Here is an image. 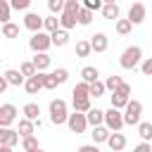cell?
<instances>
[{
	"label": "cell",
	"mask_w": 152,
	"mask_h": 152,
	"mask_svg": "<svg viewBox=\"0 0 152 152\" xmlns=\"http://www.w3.org/2000/svg\"><path fill=\"white\" fill-rule=\"evenodd\" d=\"M10 14H12L10 2H7V0H0V21H2V24H5V21H10Z\"/></svg>",
	"instance_id": "obj_36"
},
{
	"label": "cell",
	"mask_w": 152,
	"mask_h": 152,
	"mask_svg": "<svg viewBox=\"0 0 152 152\" xmlns=\"http://www.w3.org/2000/svg\"><path fill=\"white\" fill-rule=\"evenodd\" d=\"M128 100H131V86H128V83H121V86H119V88L112 93V107L124 109Z\"/></svg>",
	"instance_id": "obj_7"
},
{
	"label": "cell",
	"mask_w": 152,
	"mask_h": 152,
	"mask_svg": "<svg viewBox=\"0 0 152 152\" xmlns=\"http://www.w3.org/2000/svg\"><path fill=\"white\" fill-rule=\"evenodd\" d=\"M102 0H81V7H86V10H90V12H97V10H102Z\"/></svg>",
	"instance_id": "obj_38"
},
{
	"label": "cell",
	"mask_w": 152,
	"mask_h": 152,
	"mask_svg": "<svg viewBox=\"0 0 152 152\" xmlns=\"http://www.w3.org/2000/svg\"><path fill=\"white\" fill-rule=\"evenodd\" d=\"M21 112H24V116H26V119H31V121L40 119V116H38V114H40V107H38L36 102H26V104L21 107Z\"/></svg>",
	"instance_id": "obj_24"
},
{
	"label": "cell",
	"mask_w": 152,
	"mask_h": 152,
	"mask_svg": "<svg viewBox=\"0 0 152 152\" xmlns=\"http://www.w3.org/2000/svg\"><path fill=\"white\" fill-rule=\"evenodd\" d=\"M50 40H52V45L62 48V45H66V43H69V31L57 28V31H52V33H50Z\"/></svg>",
	"instance_id": "obj_19"
},
{
	"label": "cell",
	"mask_w": 152,
	"mask_h": 152,
	"mask_svg": "<svg viewBox=\"0 0 152 152\" xmlns=\"http://www.w3.org/2000/svg\"><path fill=\"white\" fill-rule=\"evenodd\" d=\"M142 62V48L140 45H131V48H126L124 52H121V57H119V64H121V69H135L138 64Z\"/></svg>",
	"instance_id": "obj_1"
},
{
	"label": "cell",
	"mask_w": 152,
	"mask_h": 152,
	"mask_svg": "<svg viewBox=\"0 0 152 152\" xmlns=\"http://www.w3.org/2000/svg\"><path fill=\"white\" fill-rule=\"evenodd\" d=\"M150 145H152V140H150Z\"/></svg>",
	"instance_id": "obj_50"
},
{
	"label": "cell",
	"mask_w": 152,
	"mask_h": 152,
	"mask_svg": "<svg viewBox=\"0 0 152 152\" xmlns=\"http://www.w3.org/2000/svg\"><path fill=\"white\" fill-rule=\"evenodd\" d=\"M66 116H69V112H66V102L64 100H52L50 102V121L55 124V126H62V124H66Z\"/></svg>",
	"instance_id": "obj_3"
},
{
	"label": "cell",
	"mask_w": 152,
	"mask_h": 152,
	"mask_svg": "<svg viewBox=\"0 0 152 152\" xmlns=\"http://www.w3.org/2000/svg\"><path fill=\"white\" fill-rule=\"evenodd\" d=\"M28 5H31V0H10V7H12V10H17V12L28 10Z\"/></svg>",
	"instance_id": "obj_40"
},
{
	"label": "cell",
	"mask_w": 152,
	"mask_h": 152,
	"mask_svg": "<svg viewBox=\"0 0 152 152\" xmlns=\"http://www.w3.org/2000/svg\"><path fill=\"white\" fill-rule=\"evenodd\" d=\"M78 2H81V0H78Z\"/></svg>",
	"instance_id": "obj_51"
},
{
	"label": "cell",
	"mask_w": 152,
	"mask_h": 152,
	"mask_svg": "<svg viewBox=\"0 0 152 152\" xmlns=\"http://www.w3.org/2000/svg\"><path fill=\"white\" fill-rule=\"evenodd\" d=\"M102 2H116V0H102Z\"/></svg>",
	"instance_id": "obj_49"
},
{
	"label": "cell",
	"mask_w": 152,
	"mask_h": 152,
	"mask_svg": "<svg viewBox=\"0 0 152 152\" xmlns=\"http://www.w3.org/2000/svg\"><path fill=\"white\" fill-rule=\"evenodd\" d=\"M17 121V107L14 104H0V126H12Z\"/></svg>",
	"instance_id": "obj_10"
},
{
	"label": "cell",
	"mask_w": 152,
	"mask_h": 152,
	"mask_svg": "<svg viewBox=\"0 0 152 152\" xmlns=\"http://www.w3.org/2000/svg\"><path fill=\"white\" fill-rule=\"evenodd\" d=\"M78 152H100V147H97L95 142H93V145H81Z\"/></svg>",
	"instance_id": "obj_45"
},
{
	"label": "cell",
	"mask_w": 152,
	"mask_h": 152,
	"mask_svg": "<svg viewBox=\"0 0 152 152\" xmlns=\"http://www.w3.org/2000/svg\"><path fill=\"white\" fill-rule=\"evenodd\" d=\"M38 74H40V81H43V88H45V90H55V88L59 86V83L55 81L52 71H50V74H48V71H38Z\"/></svg>",
	"instance_id": "obj_26"
},
{
	"label": "cell",
	"mask_w": 152,
	"mask_h": 152,
	"mask_svg": "<svg viewBox=\"0 0 152 152\" xmlns=\"http://www.w3.org/2000/svg\"><path fill=\"white\" fill-rule=\"evenodd\" d=\"M138 66H140V71H142L145 76H152V57H145Z\"/></svg>",
	"instance_id": "obj_43"
},
{
	"label": "cell",
	"mask_w": 152,
	"mask_h": 152,
	"mask_svg": "<svg viewBox=\"0 0 152 152\" xmlns=\"http://www.w3.org/2000/svg\"><path fill=\"white\" fill-rule=\"evenodd\" d=\"M90 48H93V52H104V50L109 48V38H107L104 33H95V36L90 38Z\"/></svg>",
	"instance_id": "obj_14"
},
{
	"label": "cell",
	"mask_w": 152,
	"mask_h": 152,
	"mask_svg": "<svg viewBox=\"0 0 152 152\" xmlns=\"http://www.w3.org/2000/svg\"><path fill=\"white\" fill-rule=\"evenodd\" d=\"M38 147V140H36V135H24L21 138V150L24 152H28V150H36Z\"/></svg>",
	"instance_id": "obj_34"
},
{
	"label": "cell",
	"mask_w": 152,
	"mask_h": 152,
	"mask_svg": "<svg viewBox=\"0 0 152 152\" xmlns=\"http://www.w3.org/2000/svg\"><path fill=\"white\" fill-rule=\"evenodd\" d=\"M145 14H147L145 5H142V2H133V5H131V10H128V21H131L133 26H138V24H142V21H145Z\"/></svg>",
	"instance_id": "obj_8"
},
{
	"label": "cell",
	"mask_w": 152,
	"mask_h": 152,
	"mask_svg": "<svg viewBox=\"0 0 152 152\" xmlns=\"http://www.w3.org/2000/svg\"><path fill=\"white\" fill-rule=\"evenodd\" d=\"M48 10H50L52 14H62V10H64V0H48Z\"/></svg>",
	"instance_id": "obj_39"
},
{
	"label": "cell",
	"mask_w": 152,
	"mask_h": 152,
	"mask_svg": "<svg viewBox=\"0 0 152 152\" xmlns=\"http://www.w3.org/2000/svg\"><path fill=\"white\" fill-rule=\"evenodd\" d=\"M119 14H121V12H119V5H116V2H104V5H102V17H104V19H114V21H116Z\"/></svg>",
	"instance_id": "obj_20"
},
{
	"label": "cell",
	"mask_w": 152,
	"mask_h": 152,
	"mask_svg": "<svg viewBox=\"0 0 152 152\" xmlns=\"http://www.w3.org/2000/svg\"><path fill=\"white\" fill-rule=\"evenodd\" d=\"M19 71L28 78V76H33L36 74V66H33V62H21V66H19Z\"/></svg>",
	"instance_id": "obj_41"
},
{
	"label": "cell",
	"mask_w": 152,
	"mask_h": 152,
	"mask_svg": "<svg viewBox=\"0 0 152 152\" xmlns=\"http://www.w3.org/2000/svg\"><path fill=\"white\" fill-rule=\"evenodd\" d=\"M104 90H107V88H104V83H102L100 78L93 81V83H88V95H90V97H100V95H104Z\"/></svg>",
	"instance_id": "obj_27"
},
{
	"label": "cell",
	"mask_w": 152,
	"mask_h": 152,
	"mask_svg": "<svg viewBox=\"0 0 152 152\" xmlns=\"http://www.w3.org/2000/svg\"><path fill=\"white\" fill-rule=\"evenodd\" d=\"M121 83H124V81H121V76H116V74H114V76H107V81H104V88L114 93V90H116Z\"/></svg>",
	"instance_id": "obj_35"
},
{
	"label": "cell",
	"mask_w": 152,
	"mask_h": 152,
	"mask_svg": "<svg viewBox=\"0 0 152 152\" xmlns=\"http://www.w3.org/2000/svg\"><path fill=\"white\" fill-rule=\"evenodd\" d=\"M19 133L17 131H12L10 126H0V145H10V147H14L17 142H19Z\"/></svg>",
	"instance_id": "obj_11"
},
{
	"label": "cell",
	"mask_w": 152,
	"mask_h": 152,
	"mask_svg": "<svg viewBox=\"0 0 152 152\" xmlns=\"http://www.w3.org/2000/svg\"><path fill=\"white\" fill-rule=\"evenodd\" d=\"M131 28H133V24H131L128 19H116V24H114V31H116L119 36H128Z\"/></svg>",
	"instance_id": "obj_30"
},
{
	"label": "cell",
	"mask_w": 152,
	"mask_h": 152,
	"mask_svg": "<svg viewBox=\"0 0 152 152\" xmlns=\"http://www.w3.org/2000/svg\"><path fill=\"white\" fill-rule=\"evenodd\" d=\"M31 62H33L36 71H45V69L50 66V62H52V59H50V55H48V52H36V57H33Z\"/></svg>",
	"instance_id": "obj_18"
},
{
	"label": "cell",
	"mask_w": 152,
	"mask_h": 152,
	"mask_svg": "<svg viewBox=\"0 0 152 152\" xmlns=\"http://www.w3.org/2000/svg\"><path fill=\"white\" fill-rule=\"evenodd\" d=\"M86 119H88V126H100V124H104V112L97 107H90L86 112Z\"/></svg>",
	"instance_id": "obj_15"
},
{
	"label": "cell",
	"mask_w": 152,
	"mask_h": 152,
	"mask_svg": "<svg viewBox=\"0 0 152 152\" xmlns=\"http://www.w3.org/2000/svg\"><path fill=\"white\" fill-rule=\"evenodd\" d=\"M71 104H74V112H83V114L93 107V104H90V97H74Z\"/></svg>",
	"instance_id": "obj_28"
},
{
	"label": "cell",
	"mask_w": 152,
	"mask_h": 152,
	"mask_svg": "<svg viewBox=\"0 0 152 152\" xmlns=\"http://www.w3.org/2000/svg\"><path fill=\"white\" fill-rule=\"evenodd\" d=\"M100 78V71H97V66H83L81 69V81H86V83H93V81H97Z\"/></svg>",
	"instance_id": "obj_23"
},
{
	"label": "cell",
	"mask_w": 152,
	"mask_h": 152,
	"mask_svg": "<svg viewBox=\"0 0 152 152\" xmlns=\"http://www.w3.org/2000/svg\"><path fill=\"white\" fill-rule=\"evenodd\" d=\"M2 36H5V38H17V36H19V26L12 24V21H5V24H2Z\"/></svg>",
	"instance_id": "obj_32"
},
{
	"label": "cell",
	"mask_w": 152,
	"mask_h": 152,
	"mask_svg": "<svg viewBox=\"0 0 152 152\" xmlns=\"http://www.w3.org/2000/svg\"><path fill=\"white\" fill-rule=\"evenodd\" d=\"M66 126H69V131L71 133H86V128H88V119H86V114L83 112H74V114H69L66 116Z\"/></svg>",
	"instance_id": "obj_6"
},
{
	"label": "cell",
	"mask_w": 152,
	"mask_h": 152,
	"mask_svg": "<svg viewBox=\"0 0 152 152\" xmlns=\"http://www.w3.org/2000/svg\"><path fill=\"white\" fill-rule=\"evenodd\" d=\"M28 152H45V150H40V147H36V150H28Z\"/></svg>",
	"instance_id": "obj_48"
},
{
	"label": "cell",
	"mask_w": 152,
	"mask_h": 152,
	"mask_svg": "<svg viewBox=\"0 0 152 152\" xmlns=\"http://www.w3.org/2000/svg\"><path fill=\"white\" fill-rule=\"evenodd\" d=\"M74 97H90V95H88V83H86V81H81V83L74 86Z\"/></svg>",
	"instance_id": "obj_37"
},
{
	"label": "cell",
	"mask_w": 152,
	"mask_h": 152,
	"mask_svg": "<svg viewBox=\"0 0 152 152\" xmlns=\"http://www.w3.org/2000/svg\"><path fill=\"white\" fill-rule=\"evenodd\" d=\"M0 152H14V147H10V145H0Z\"/></svg>",
	"instance_id": "obj_47"
},
{
	"label": "cell",
	"mask_w": 152,
	"mask_h": 152,
	"mask_svg": "<svg viewBox=\"0 0 152 152\" xmlns=\"http://www.w3.org/2000/svg\"><path fill=\"white\" fill-rule=\"evenodd\" d=\"M24 26L28 28V31H43V17L38 14V12H26V17H24Z\"/></svg>",
	"instance_id": "obj_12"
},
{
	"label": "cell",
	"mask_w": 152,
	"mask_h": 152,
	"mask_svg": "<svg viewBox=\"0 0 152 152\" xmlns=\"http://www.w3.org/2000/svg\"><path fill=\"white\" fill-rule=\"evenodd\" d=\"M104 126L109 131H121L124 128V112L116 109V107H109L104 112Z\"/></svg>",
	"instance_id": "obj_5"
},
{
	"label": "cell",
	"mask_w": 152,
	"mask_h": 152,
	"mask_svg": "<svg viewBox=\"0 0 152 152\" xmlns=\"http://www.w3.org/2000/svg\"><path fill=\"white\" fill-rule=\"evenodd\" d=\"M138 135H140L145 142H150V140H152V124H150V121H140V124H138Z\"/></svg>",
	"instance_id": "obj_29"
},
{
	"label": "cell",
	"mask_w": 152,
	"mask_h": 152,
	"mask_svg": "<svg viewBox=\"0 0 152 152\" xmlns=\"http://www.w3.org/2000/svg\"><path fill=\"white\" fill-rule=\"evenodd\" d=\"M142 114V102L140 100H128L124 107V126H138Z\"/></svg>",
	"instance_id": "obj_2"
},
{
	"label": "cell",
	"mask_w": 152,
	"mask_h": 152,
	"mask_svg": "<svg viewBox=\"0 0 152 152\" xmlns=\"http://www.w3.org/2000/svg\"><path fill=\"white\" fill-rule=\"evenodd\" d=\"M24 90H26L28 95H36L38 90H43V81H40V74H38V71L24 81Z\"/></svg>",
	"instance_id": "obj_13"
},
{
	"label": "cell",
	"mask_w": 152,
	"mask_h": 152,
	"mask_svg": "<svg viewBox=\"0 0 152 152\" xmlns=\"http://www.w3.org/2000/svg\"><path fill=\"white\" fill-rule=\"evenodd\" d=\"M33 131H36V124L31 121V119H19V128H17V133L24 138V135H33Z\"/></svg>",
	"instance_id": "obj_22"
},
{
	"label": "cell",
	"mask_w": 152,
	"mask_h": 152,
	"mask_svg": "<svg viewBox=\"0 0 152 152\" xmlns=\"http://www.w3.org/2000/svg\"><path fill=\"white\" fill-rule=\"evenodd\" d=\"M50 45H52V40H50V33H48V31H36V33L28 38V48H31L33 52H48Z\"/></svg>",
	"instance_id": "obj_4"
},
{
	"label": "cell",
	"mask_w": 152,
	"mask_h": 152,
	"mask_svg": "<svg viewBox=\"0 0 152 152\" xmlns=\"http://www.w3.org/2000/svg\"><path fill=\"white\" fill-rule=\"evenodd\" d=\"M109 133H112V131H109L104 124H100V126H93V133H90V135H93V142L100 145V142H107Z\"/></svg>",
	"instance_id": "obj_16"
},
{
	"label": "cell",
	"mask_w": 152,
	"mask_h": 152,
	"mask_svg": "<svg viewBox=\"0 0 152 152\" xmlns=\"http://www.w3.org/2000/svg\"><path fill=\"white\" fill-rule=\"evenodd\" d=\"M2 76L7 78V83H10V86H24V81H26V76H24L19 69H7Z\"/></svg>",
	"instance_id": "obj_17"
},
{
	"label": "cell",
	"mask_w": 152,
	"mask_h": 152,
	"mask_svg": "<svg viewBox=\"0 0 152 152\" xmlns=\"http://www.w3.org/2000/svg\"><path fill=\"white\" fill-rule=\"evenodd\" d=\"M7 86H10V83H7V78H5V76H0V93H5V90H7Z\"/></svg>",
	"instance_id": "obj_46"
},
{
	"label": "cell",
	"mask_w": 152,
	"mask_h": 152,
	"mask_svg": "<svg viewBox=\"0 0 152 152\" xmlns=\"http://www.w3.org/2000/svg\"><path fill=\"white\" fill-rule=\"evenodd\" d=\"M133 152H152V145H150V142H145V140H142V142H140V145H135V147H133Z\"/></svg>",
	"instance_id": "obj_44"
},
{
	"label": "cell",
	"mask_w": 152,
	"mask_h": 152,
	"mask_svg": "<svg viewBox=\"0 0 152 152\" xmlns=\"http://www.w3.org/2000/svg\"><path fill=\"white\" fill-rule=\"evenodd\" d=\"M93 17H95V12H90V10H86V7H78V12H76V21H78L81 26H88V24L93 21Z\"/></svg>",
	"instance_id": "obj_25"
},
{
	"label": "cell",
	"mask_w": 152,
	"mask_h": 152,
	"mask_svg": "<svg viewBox=\"0 0 152 152\" xmlns=\"http://www.w3.org/2000/svg\"><path fill=\"white\" fill-rule=\"evenodd\" d=\"M107 147H109L112 152H121V150L126 147V135H124L121 131H112L109 138H107Z\"/></svg>",
	"instance_id": "obj_9"
},
{
	"label": "cell",
	"mask_w": 152,
	"mask_h": 152,
	"mask_svg": "<svg viewBox=\"0 0 152 152\" xmlns=\"http://www.w3.org/2000/svg\"><path fill=\"white\" fill-rule=\"evenodd\" d=\"M90 52H93L90 40H78V43H76V57H88Z\"/></svg>",
	"instance_id": "obj_33"
},
{
	"label": "cell",
	"mask_w": 152,
	"mask_h": 152,
	"mask_svg": "<svg viewBox=\"0 0 152 152\" xmlns=\"http://www.w3.org/2000/svg\"><path fill=\"white\" fill-rule=\"evenodd\" d=\"M52 76H55V81L62 86V83H66V78H69V71H66V69H55V71H52Z\"/></svg>",
	"instance_id": "obj_42"
},
{
	"label": "cell",
	"mask_w": 152,
	"mask_h": 152,
	"mask_svg": "<svg viewBox=\"0 0 152 152\" xmlns=\"http://www.w3.org/2000/svg\"><path fill=\"white\" fill-rule=\"evenodd\" d=\"M76 24H78V21H76V14H71V12H62V17H59V28L71 31Z\"/></svg>",
	"instance_id": "obj_21"
},
{
	"label": "cell",
	"mask_w": 152,
	"mask_h": 152,
	"mask_svg": "<svg viewBox=\"0 0 152 152\" xmlns=\"http://www.w3.org/2000/svg\"><path fill=\"white\" fill-rule=\"evenodd\" d=\"M43 28L48 31V33H52V31H57L59 28V19L52 14V17H43Z\"/></svg>",
	"instance_id": "obj_31"
}]
</instances>
